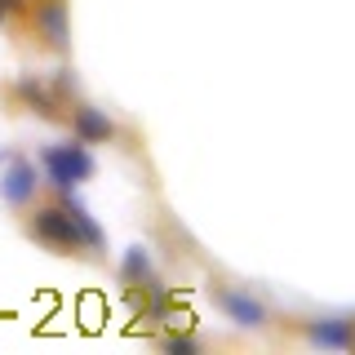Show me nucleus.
I'll return each instance as SVG.
<instances>
[{"mask_svg": "<svg viewBox=\"0 0 355 355\" xmlns=\"http://www.w3.org/2000/svg\"><path fill=\"white\" fill-rule=\"evenodd\" d=\"M71 138H80V142H111V138H116V125H111L98 107L76 103L71 107Z\"/></svg>", "mask_w": 355, "mask_h": 355, "instance_id": "obj_6", "label": "nucleus"}, {"mask_svg": "<svg viewBox=\"0 0 355 355\" xmlns=\"http://www.w3.org/2000/svg\"><path fill=\"white\" fill-rule=\"evenodd\" d=\"M164 347L169 351H200V342L196 338H164Z\"/></svg>", "mask_w": 355, "mask_h": 355, "instance_id": "obj_12", "label": "nucleus"}, {"mask_svg": "<svg viewBox=\"0 0 355 355\" xmlns=\"http://www.w3.org/2000/svg\"><path fill=\"white\" fill-rule=\"evenodd\" d=\"M125 280H133V284H151L155 280V275H151V258H147L142 244H133V249L125 253Z\"/></svg>", "mask_w": 355, "mask_h": 355, "instance_id": "obj_10", "label": "nucleus"}, {"mask_svg": "<svg viewBox=\"0 0 355 355\" xmlns=\"http://www.w3.org/2000/svg\"><path fill=\"white\" fill-rule=\"evenodd\" d=\"M306 338L315 342V347H355V320L338 315V320H311L306 324Z\"/></svg>", "mask_w": 355, "mask_h": 355, "instance_id": "obj_8", "label": "nucleus"}, {"mask_svg": "<svg viewBox=\"0 0 355 355\" xmlns=\"http://www.w3.org/2000/svg\"><path fill=\"white\" fill-rule=\"evenodd\" d=\"M36 187H40V169H36V160H27V155H14L9 169L0 173V200H5L9 209H31Z\"/></svg>", "mask_w": 355, "mask_h": 355, "instance_id": "obj_3", "label": "nucleus"}, {"mask_svg": "<svg viewBox=\"0 0 355 355\" xmlns=\"http://www.w3.org/2000/svg\"><path fill=\"white\" fill-rule=\"evenodd\" d=\"M58 205L67 209V218H71V227H76V236H80V249H94V253H103L107 249V236H103V227H98L94 218H89V209L76 200L71 191H58Z\"/></svg>", "mask_w": 355, "mask_h": 355, "instance_id": "obj_5", "label": "nucleus"}, {"mask_svg": "<svg viewBox=\"0 0 355 355\" xmlns=\"http://www.w3.org/2000/svg\"><path fill=\"white\" fill-rule=\"evenodd\" d=\"M27 5H31V0H0V27H9V22H14Z\"/></svg>", "mask_w": 355, "mask_h": 355, "instance_id": "obj_11", "label": "nucleus"}, {"mask_svg": "<svg viewBox=\"0 0 355 355\" xmlns=\"http://www.w3.org/2000/svg\"><path fill=\"white\" fill-rule=\"evenodd\" d=\"M209 297H214V306L222 311L227 320H236V324L244 329H266V306L258 302V297H249L244 288H222V284H209Z\"/></svg>", "mask_w": 355, "mask_h": 355, "instance_id": "obj_4", "label": "nucleus"}, {"mask_svg": "<svg viewBox=\"0 0 355 355\" xmlns=\"http://www.w3.org/2000/svg\"><path fill=\"white\" fill-rule=\"evenodd\" d=\"M94 155H89V142L71 138V142H49L40 147V178L53 187V191H71L85 178H94Z\"/></svg>", "mask_w": 355, "mask_h": 355, "instance_id": "obj_1", "label": "nucleus"}, {"mask_svg": "<svg viewBox=\"0 0 355 355\" xmlns=\"http://www.w3.org/2000/svg\"><path fill=\"white\" fill-rule=\"evenodd\" d=\"M36 31L53 49L67 44V0H36Z\"/></svg>", "mask_w": 355, "mask_h": 355, "instance_id": "obj_7", "label": "nucleus"}, {"mask_svg": "<svg viewBox=\"0 0 355 355\" xmlns=\"http://www.w3.org/2000/svg\"><path fill=\"white\" fill-rule=\"evenodd\" d=\"M14 94H18V103H22V107H27V111H40L44 120L58 116V98H53L40 80H31V76H22V80L14 85Z\"/></svg>", "mask_w": 355, "mask_h": 355, "instance_id": "obj_9", "label": "nucleus"}, {"mask_svg": "<svg viewBox=\"0 0 355 355\" xmlns=\"http://www.w3.org/2000/svg\"><path fill=\"white\" fill-rule=\"evenodd\" d=\"M27 236L40 240L44 249H53V253H76L80 249V236H76V227H71V218H67L62 205H36L31 209Z\"/></svg>", "mask_w": 355, "mask_h": 355, "instance_id": "obj_2", "label": "nucleus"}]
</instances>
